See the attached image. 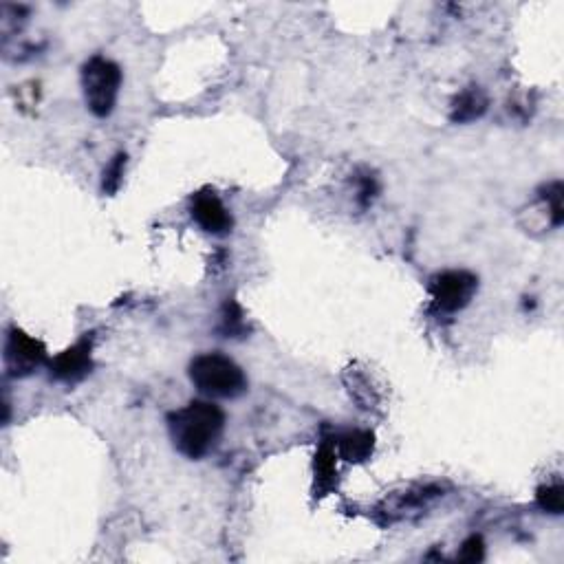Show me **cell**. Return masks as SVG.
<instances>
[{
	"label": "cell",
	"mask_w": 564,
	"mask_h": 564,
	"mask_svg": "<svg viewBox=\"0 0 564 564\" xmlns=\"http://www.w3.org/2000/svg\"><path fill=\"white\" fill-rule=\"evenodd\" d=\"M172 446L186 459L199 461L210 454L223 437L225 412L212 401L194 399L168 415Z\"/></svg>",
	"instance_id": "1"
},
{
	"label": "cell",
	"mask_w": 564,
	"mask_h": 564,
	"mask_svg": "<svg viewBox=\"0 0 564 564\" xmlns=\"http://www.w3.org/2000/svg\"><path fill=\"white\" fill-rule=\"evenodd\" d=\"M190 379L203 395L234 399L247 390L243 368L223 353H203L190 362Z\"/></svg>",
	"instance_id": "2"
},
{
	"label": "cell",
	"mask_w": 564,
	"mask_h": 564,
	"mask_svg": "<svg viewBox=\"0 0 564 564\" xmlns=\"http://www.w3.org/2000/svg\"><path fill=\"white\" fill-rule=\"evenodd\" d=\"M82 89L89 111L95 117H108L122 89V69L113 60L95 56L82 67Z\"/></svg>",
	"instance_id": "3"
},
{
	"label": "cell",
	"mask_w": 564,
	"mask_h": 564,
	"mask_svg": "<svg viewBox=\"0 0 564 564\" xmlns=\"http://www.w3.org/2000/svg\"><path fill=\"white\" fill-rule=\"evenodd\" d=\"M476 289H479V278L470 271L450 269L437 274L430 280V298L432 307L443 316H452L470 305Z\"/></svg>",
	"instance_id": "4"
},
{
	"label": "cell",
	"mask_w": 564,
	"mask_h": 564,
	"mask_svg": "<svg viewBox=\"0 0 564 564\" xmlns=\"http://www.w3.org/2000/svg\"><path fill=\"white\" fill-rule=\"evenodd\" d=\"M47 362V349L40 340L31 338L25 331L12 329L5 342V366L9 375L25 377L31 375Z\"/></svg>",
	"instance_id": "5"
},
{
	"label": "cell",
	"mask_w": 564,
	"mask_h": 564,
	"mask_svg": "<svg viewBox=\"0 0 564 564\" xmlns=\"http://www.w3.org/2000/svg\"><path fill=\"white\" fill-rule=\"evenodd\" d=\"M51 377H56L58 382L64 384H78L91 373L93 368V335L86 333L80 342H75L71 349L53 357L51 364Z\"/></svg>",
	"instance_id": "6"
},
{
	"label": "cell",
	"mask_w": 564,
	"mask_h": 564,
	"mask_svg": "<svg viewBox=\"0 0 564 564\" xmlns=\"http://www.w3.org/2000/svg\"><path fill=\"white\" fill-rule=\"evenodd\" d=\"M190 214L192 219L199 223L203 232L223 236L227 232H232V214L227 212L223 201L219 199V194L214 190H201L192 197L190 201Z\"/></svg>",
	"instance_id": "7"
},
{
	"label": "cell",
	"mask_w": 564,
	"mask_h": 564,
	"mask_svg": "<svg viewBox=\"0 0 564 564\" xmlns=\"http://www.w3.org/2000/svg\"><path fill=\"white\" fill-rule=\"evenodd\" d=\"M335 452L349 463H364L375 452V435L371 430H346L335 439Z\"/></svg>",
	"instance_id": "8"
},
{
	"label": "cell",
	"mask_w": 564,
	"mask_h": 564,
	"mask_svg": "<svg viewBox=\"0 0 564 564\" xmlns=\"http://www.w3.org/2000/svg\"><path fill=\"white\" fill-rule=\"evenodd\" d=\"M485 111H487L485 93L479 89V86H470V89H465L457 100H454L450 119L457 124H468L474 122V119H479Z\"/></svg>",
	"instance_id": "9"
},
{
	"label": "cell",
	"mask_w": 564,
	"mask_h": 564,
	"mask_svg": "<svg viewBox=\"0 0 564 564\" xmlns=\"http://www.w3.org/2000/svg\"><path fill=\"white\" fill-rule=\"evenodd\" d=\"M316 483L320 492H329L335 487V479H338V452L331 443H322L320 450L316 452Z\"/></svg>",
	"instance_id": "10"
},
{
	"label": "cell",
	"mask_w": 564,
	"mask_h": 564,
	"mask_svg": "<svg viewBox=\"0 0 564 564\" xmlns=\"http://www.w3.org/2000/svg\"><path fill=\"white\" fill-rule=\"evenodd\" d=\"M536 503L542 512L560 516L564 512V490L562 483H547L540 485L536 492Z\"/></svg>",
	"instance_id": "11"
},
{
	"label": "cell",
	"mask_w": 564,
	"mask_h": 564,
	"mask_svg": "<svg viewBox=\"0 0 564 564\" xmlns=\"http://www.w3.org/2000/svg\"><path fill=\"white\" fill-rule=\"evenodd\" d=\"M124 170H126V155L117 153L104 170V179H102L104 194H115L119 190V186H122L124 181Z\"/></svg>",
	"instance_id": "12"
},
{
	"label": "cell",
	"mask_w": 564,
	"mask_h": 564,
	"mask_svg": "<svg viewBox=\"0 0 564 564\" xmlns=\"http://www.w3.org/2000/svg\"><path fill=\"white\" fill-rule=\"evenodd\" d=\"M245 329V322H243V311L241 307L236 305V302H225L223 307V333H227V338L230 335L241 333Z\"/></svg>",
	"instance_id": "13"
},
{
	"label": "cell",
	"mask_w": 564,
	"mask_h": 564,
	"mask_svg": "<svg viewBox=\"0 0 564 564\" xmlns=\"http://www.w3.org/2000/svg\"><path fill=\"white\" fill-rule=\"evenodd\" d=\"M485 558V542L481 536H470L463 542L459 560L463 562H481Z\"/></svg>",
	"instance_id": "14"
}]
</instances>
